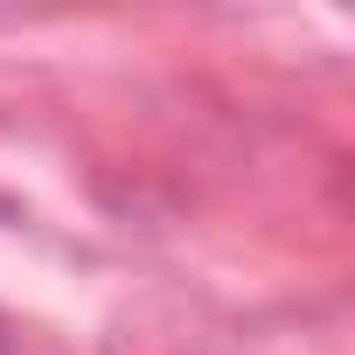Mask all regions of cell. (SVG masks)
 Segmentation results:
<instances>
[]
</instances>
